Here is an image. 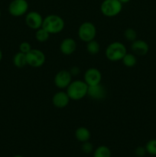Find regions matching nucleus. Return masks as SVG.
I'll return each instance as SVG.
<instances>
[{"mask_svg": "<svg viewBox=\"0 0 156 157\" xmlns=\"http://www.w3.org/2000/svg\"><path fill=\"white\" fill-rule=\"evenodd\" d=\"M124 37L127 41L132 42L137 38V32H136L135 29L128 28V29H125L124 32Z\"/></svg>", "mask_w": 156, "mask_h": 157, "instance_id": "obj_21", "label": "nucleus"}, {"mask_svg": "<svg viewBox=\"0 0 156 157\" xmlns=\"http://www.w3.org/2000/svg\"><path fill=\"white\" fill-rule=\"evenodd\" d=\"M42 15L38 12L32 11L26 14L25 23L28 28L33 30H38L42 27L43 24Z\"/></svg>", "mask_w": 156, "mask_h": 157, "instance_id": "obj_8", "label": "nucleus"}, {"mask_svg": "<svg viewBox=\"0 0 156 157\" xmlns=\"http://www.w3.org/2000/svg\"><path fill=\"white\" fill-rule=\"evenodd\" d=\"M135 153H136V155L137 156L142 157V156H145V153H146V150H145V148H144V147H137V148L136 149V151H135Z\"/></svg>", "mask_w": 156, "mask_h": 157, "instance_id": "obj_25", "label": "nucleus"}, {"mask_svg": "<svg viewBox=\"0 0 156 157\" xmlns=\"http://www.w3.org/2000/svg\"><path fill=\"white\" fill-rule=\"evenodd\" d=\"M122 9V3L119 0H104L100 6V11L106 17H115Z\"/></svg>", "mask_w": 156, "mask_h": 157, "instance_id": "obj_4", "label": "nucleus"}, {"mask_svg": "<svg viewBox=\"0 0 156 157\" xmlns=\"http://www.w3.org/2000/svg\"><path fill=\"white\" fill-rule=\"evenodd\" d=\"M64 19L60 15H49L46 16L43 20L42 27L49 34H58L62 32L64 29Z\"/></svg>", "mask_w": 156, "mask_h": 157, "instance_id": "obj_2", "label": "nucleus"}, {"mask_svg": "<svg viewBox=\"0 0 156 157\" xmlns=\"http://www.w3.org/2000/svg\"><path fill=\"white\" fill-rule=\"evenodd\" d=\"M102 81V74L100 71L95 67L87 69L84 73V81L88 86L100 84Z\"/></svg>", "mask_w": 156, "mask_h": 157, "instance_id": "obj_10", "label": "nucleus"}, {"mask_svg": "<svg viewBox=\"0 0 156 157\" xmlns=\"http://www.w3.org/2000/svg\"><path fill=\"white\" fill-rule=\"evenodd\" d=\"M145 150H146L147 153H148L149 154L156 156V139H153L148 141L145 146Z\"/></svg>", "mask_w": 156, "mask_h": 157, "instance_id": "obj_22", "label": "nucleus"}, {"mask_svg": "<svg viewBox=\"0 0 156 157\" xmlns=\"http://www.w3.org/2000/svg\"><path fill=\"white\" fill-rule=\"evenodd\" d=\"M14 157H23V156H20V155H17V156H15Z\"/></svg>", "mask_w": 156, "mask_h": 157, "instance_id": "obj_29", "label": "nucleus"}, {"mask_svg": "<svg viewBox=\"0 0 156 157\" xmlns=\"http://www.w3.org/2000/svg\"><path fill=\"white\" fill-rule=\"evenodd\" d=\"M82 150L86 153H90L93 150V144L89 143L88 141L84 142L82 145Z\"/></svg>", "mask_w": 156, "mask_h": 157, "instance_id": "obj_24", "label": "nucleus"}, {"mask_svg": "<svg viewBox=\"0 0 156 157\" xmlns=\"http://www.w3.org/2000/svg\"><path fill=\"white\" fill-rule=\"evenodd\" d=\"M13 64L18 68H23L28 65L26 54L21 52H17L13 57Z\"/></svg>", "mask_w": 156, "mask_h": 157, "instance_id": "obj_16", "label": "nucleus"}, {"mask_svg": "<svg viewBox=\"0 0 156 157\" xmlns=\"http://www.w3.org/2000/svg\"><path fill=\"white\" fill-rule=\"evenodd\" d=\"M70 98L67 92L58 91L54 94L52 98V104L55 107L59 109H63L67 107L70 103Z\"/></svg>", "mask_w": 156, "mask_h": 157, "instance_id": "obj_12", "label": "nucleus"}, {"mask_svg": "<svg viewBox=\"0 0 156 157\" xmlns=\"http://www.w3.org/2000/svg\"><path fill=\"white\" fill-rule=\"evenodd\" d=\"M32 45L28 41H22L21 44H19V52H22V53L27 54L28 52H30L32 50Z\"/></svg>", "mask_w": 156, "mask_h": 157, "instance_id": "obj_23", "label": "nucleus"}, {"mask_svg": "<svg viewBox=\"0 0 156 157\" xmlns=\"http://www.w3.org/2000/svg\"><path fill=\"white\" fill-rule=\"evenodd\" d=\"M99 50H100V45H99V42L95 39L87 43V51L90 55H97L99 52Z\"/></svg>", "mask_w": 156, "mask_h": 157, "instance_id": "obj_17", "label": "nucleus"}, {"mask_svg": "<svg viewBox=\"0 0 156 157\" xmlns=\"http://www.w3.org/2000/svg\"><path fill=\"white\" fill-rule=\"evenodd\" d=\"M131 49L133 53L139 56H143L148 54L149 51V46L148 43L144 40L136 39L132 42Z\"/></svg>", "mask_w": 156, "mask_h": 157, "instance_id": "obj_14", "label": "nucleus"}, {"mask_svg": "<svg viewBox=\"0 0 156 157\" xmlns=\"http://www.w3.org/2000/svg\"><path fill=\"white\" fill-rule=\"evenodd\" d=\"M119 1H120L121 2H122V4H123V3H128V2H129L131 1V0H119Z\"/></svg>", "mask_w": 156, "mask_h": 157, "instance_id": "obj_27", "label": "nucleus"}, {"mask_svg": "<svg viewBox=\"0 0 156 157\" xmlns=\"http://www.w3.org/2000/svg\"><path fill=\"white\" fill-rule=\"evenodd\" d=\"M72 75L69 71L61 70L56 74L54 79L55 86L60 89H65L72 81Z\"/></svg>", "mask_w": 156, "mask_h": 157, "instance_id": "obj_9", "label": "nucleus"}, {"mask_svg": "<svg viewBox=\"0 0 156 157\" xmlns=\"http://www.w3.org/2000/svg\"><path fill=\"white\" fill-rule=\"evenodd\" d=\"M76 49V42L73 38H66L60 44V51L64 55H71Z\"/></svg>", "mask_w": 156, "mask_h": 157, "instance_id": "obj_13", "label": "nucleus"}, {"mask_svg": "<svg viewBox=\"0 0 156 157\" xmlns=\"http://www.w3.org/2000/svg\"><path fill=\"white\" fill-rule=\"evenodd\" d=\"M69 71L70 72L72 76H76V75H79L80 74V69L78 68L77 67H73L70 71Z\"/></svg>", "mask_w": 156, "mask_h": 157, "instance_id": "obj_26", "label": "nucleus"}, {"mask_svg": "<svg viewBox=\"0 0 156 157\" xmlns=\"http://www.w3.org/2000/svg\"><path fill=\"white\" fill-rule=\"evenodd\" d=\"M0 18H1V10H0Z\"/></svg>", "mask_w": 156, "mask_h": 157, "instance_id": "obj_30", "label": "nucleus"}, {"mask_svg": "<svg viewBox=\"0 0 156 157\" xmlns=\"http://www.w3.org/2000/svg\"><path fill=\"white\" fill-rule=\"evenodd\" d=\"M50 38V34L47 32L46 30H44L43 28L36 30L35 32V39L38 41V42H45Z\"/></svg>", "mask_w": 156, "mask_h": 157, "instance_id": "obj_19", "label": "nucleus"}, {"mask_svg": "<svg viewBox=\"0 0 156 157\" xmlns=\"http://www.w3.org/2000/svg\"><path fill=\"white\" fill-rule=\"evenodd\" d=\"M111 152L106 146H100L96 150L94 153V157H110Z\"/></svg>", "mask_w": 156, "mask_h": 157, "instance_id": "obj_20", "label": "nucleus"}, {"mask_svg": "<svg viewBox=\"0 0 156 157\" xmlns=\"http://www.w3.org/2000/svg\"><path fill=\"white\" fill-rule=\"evenodd\" d=\"M96 35V28L90 21H84L80 25L78 29V36L81 41L87 43L95 39Z\"/></svg>", "mask_w": 156, "mask_h": 157, "instance_id": "obj_5", "label": "nucleus"}, {"mask_svg": "<svg viewBox=\"0 0 156 157\" xmlns=\"http://www.w3.org/2000/svg\"><path fill=\"white\" fill-rule=\"evenodd\" d=\"M127 53V49L125 44L119 41H114L109 44L105 51V55L107 59L113 62L122 61L123 57Z\"/></svg>", "mask_w": 156, "mask_h": 157, "instance_id": "obj_3", "label": "nucleus"}, {"mask_svg": "<svg viewBox=\"0 0 156 157\" xmlns=\"http://www.w3.org/2000/svg\"><path fill=\"white\" fill-rule=\"evenodd\" d=\"M2 57H3V55H2V50L0 49V62H1V61L2 60Z\"/></svg>", "mask_w": 156, "mask_h": 157, "instance_id": "obj_28", "label": "nucleus"}, {"mask_svg": "<svg viewBox=\"0 0 156 157\" xmlns=\"http://www.w3.org/2000/svg\"><path fill=\"white\" fill-rule=\"evenodd\" d=\"M88 85L84 81H72L67 87V94L70 100L80 101L87 95Z\"/></svg>", "mask_w": 156, "mask_h": 157, "instance_id": "obj_1", "label": "nucleus"}, {"mask_svg": "<svg viewBox=\"0 0 156 157\" xmlns=\"http://www.w3.org/2000/svg\"><path fill=\"white\" fill-rule=\"evenodd\" d=\"M87 95L93 100H102L106 96V90L101 83L96 85L88 86Z\"/></svg>", "mask_w": 156, "mask_h": 157, "instance_id": "obj_11", "label": "nucleus"}, {"mask_svg": "<svg viewBox=\"0 0 156 157\" xmlns=\"http://www.w3.org/2000/svg\"><path fill=\"white\" fill-rule=\"evenodd\" d=\"M29 5L26 0H12L9 6V12L14 17H20L28 13Z\"/></svg>", "mask_w": 156, "mask_h": 157, "instance_id": "obj_7", "label": "nucleus"}, {"mask_svg": "<svg viewBox=\"0 0 156 157\" xmlns=\"http://www.w3.org/2000/svg\"><path fill=\"white\" fill-rule=\"evenodd\" d=\"M122 61L125 67H132L137 63V59H136V55H133V54L126 53L122 59Z\"/></svg>", "mask_w": 156, "mask_h": 157, "instance_id": "obj_18", "label": "nucleus"}, {"mask_svg": "<svg viewBox=\"0 0 156 157\" xmlns=\"http://www.w3.org/2000/svg\"><path fill=\"white\" fill-rule=\"evenodd\" d=\"M75 136H76L77 140L84 143L89 141V140L90 139V136H91V133L87 127H78L75 131Z\"/></svg>", "mask_w": 156, "mask_h": 157, "instance_id": "obj_15", "label": "nucleus"}, {"mask_svg": "<svg viewBox=\"0 0 156 157\" xmlns=\"http://www.w3.org/2000/svg\"><path fill=\"white\" fill-rule=\"evenodd\" d=\"M28 65L32 67H41L45 63L46 57L44 52L39 49H33L26 54Z\"/></svg>", "mask_w": 156, "mask_h": 157, "instance_id": "obj_6", "label": "nucleus"}]
</instances>
